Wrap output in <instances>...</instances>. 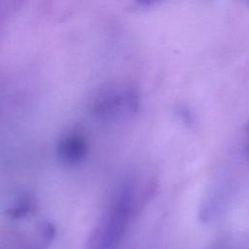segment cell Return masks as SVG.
I'll return each mask as SVG.
<instances>
[{"mask_svg":"<svg viewBox=\"0 0 249 249\" xmlns=\"http://www.w3.org/2000/svg\"><path fill=\"white\" fill-rule=\"evenodd\" d=\"M88 144L80 132H71L61 139L58 145V155L62 161L73 164L81 161L87 155Z\"/></svg>","mask_w":249,"mask_h":249,"instance_id":"2","label":"cell"},{"mask_svg":"<svg viewBox=\"0 0 249 249\" xmlns=\"http://www.w3.org/2000/svg\"><path fill=\"white\" fill-rule=\"evenodd\" d=\"M140 96L136 88L127 82L104 87L93 102V112L100 120L123 122L132 118L139 108Z\"/></svg>","mask_w":249,"mask_h":249,"instance_id":"1","label":"cell"},{"mask_svg":"<svg viewBox=\"0 0 249 249\" xmlns=\"http://www.w3.org/2000/svg\"><path fill=\"white\" fill-rule=\"evenodd\" d=\"M243 149H244V154L249 161V120L246 124L245 128V134H244V141H243Z\"/></svg>","mask_w":249,"mask_h":249,"instance_id":"3","label":"cell"}]
</instances>
